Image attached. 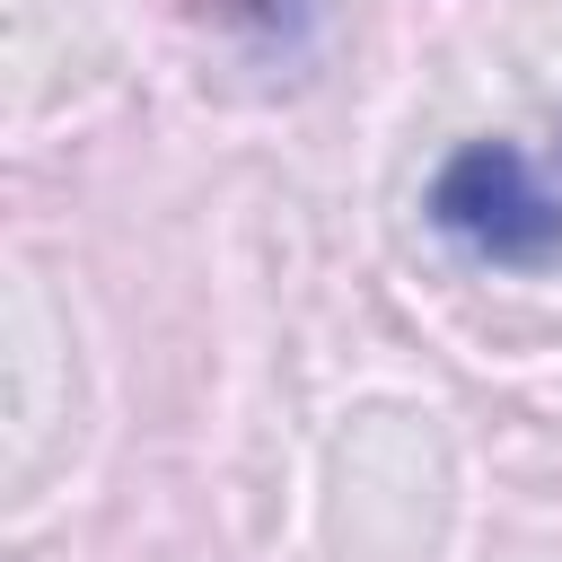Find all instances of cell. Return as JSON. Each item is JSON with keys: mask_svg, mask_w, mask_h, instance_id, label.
<instances>
[{"mask_svg": "<svg viewBox=\"0 0 562 562\" xmlns=\"http://www.w3.org/2000/svg\"><path fill=\"white\" fill-rule=\"evenodd\" d=\"M430 228L492 272H553L562 263V193L536 184L518 140H465L430 176Z\"/></svg>", "mask_w": 562, "mask_h": 562, "instance_id": "6da1fadb", "label": "cell"}]
</instances>
